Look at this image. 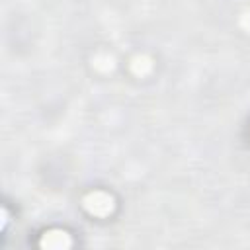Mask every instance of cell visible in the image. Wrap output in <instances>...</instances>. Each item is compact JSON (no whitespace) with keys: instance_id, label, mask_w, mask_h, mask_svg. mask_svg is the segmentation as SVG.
Wrapping results in <instances>:
<instances>
[{"instance_id":"7a4b0ae2","label":"cell","mask_w":250,"mask_h":250,"mask_svg":"<svg viewBox=\"0 0 250 250\" xmlns=\"http://www.w3.org/2000/svg\"><path fill=\"white\" fill-rule=\"evenodd\" d=\"M86 199H90V201H94V203H96V205H88L86 209H88V211H92V213H98V215H104V213L111 211V207H113L111 197H109V195H105V193H102V191L92 193V195H88Z\"/></svg>"},{"instance_id":"6da1fadb","label":"cell","mask_w":250,"mask_h":250,"mask_svg":"<svg viewBox=\"0 0 250 250\" xmlns=\"http://www.w3.org/2000/svg\"><path fill=\"white\" fill-rule=\"evenodd\" d=\"M41 246L43 248H66L70 246V238L64 230H49L41 238Z\"/></svg>"}]
</instances>
